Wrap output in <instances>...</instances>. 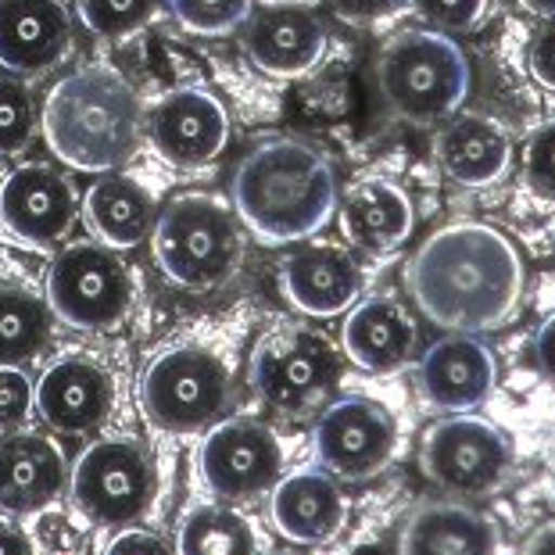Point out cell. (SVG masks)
I'll list each match as a JSON object with an SVG mask.
<instances>
[{
    "label": "cell",
    "instance_id": "6da1fadb",
    "mask_svg": "<svg viewBox=\"0 0 555 555\" xmlns=\"http://www.w3.org/2000/svg\"><path fill=\"white\" fill-rule=\"evenodd\" d=\"M527 269L505 233L480 222L437 230L409 262V294L448 334H488L519 309Z\"/></svg>",
    "mask_w": 555,
    "mask_h": 555
},
{
    "label": "cell",
    "instance_id": "7a4b0ae2",
    "mask_svg": "<svg viewBox=\"0 0 555 555\" xmlns=\"http://www.w3.org/2000/svg\"><path fill=\"white\" fill-rule=\"evenodd\" d=\"M340 205L326 155L291 137L262 140L233 172V211L262 244H298L326 230Z\"/></svg>",
    "mask_w": 555,
    "mask_h": 555
},
{
    "label": "cell",
    "instance_id": "3957f363",
    "mask_svg": "<svg viewBox=\"0 0 555 555\" xmlns=\"http://www.w3.org/2000/svg\"><path fill=\"white\" fill-rule=\"evenodd\" d=\"M40 129L57 162L79 172H115L137 155L144 104L119 68L82 65L43 98Z\"/></svg>",
    "mask_w": 555,
    "mask_h": 555
},
{
    "label": "cell",
    "instance_id": "277c9868",
    "mask_svg": "<svg viewBox=\"0 0 555 555\" xmlns=\"http://www.w3.org/2000/svg\"><path fill=\"white\" fill-rule=\"evenodd\" d=\"M376 90L398 119L430 126L463 108L474 90V68L444 33L412 29L387 40L376 57Z\"/></svg>",
    "mask_w": 555,
    "mask_h": 555
},
{
    "label": "cell",
    "instance_id": "5b68a950",
    "mask_svg": "<svg viewBox=\"0 0 555 555\" xmlns=\"http://www.w3.org/2000/svg\"><path fill=\"white\" fill-rule=\"evenodd\" d=\"M151 247L162 276L183 291H216L244 258L237 216L208 194H180L158 211Z\"/></svg>",
    "mask_w": 555,
    "mask_h": 555
},
{
    "label": "cell",
    "instance_id": "8992f818",
    "mask_svg": "<svg viewBox=\"0 0 555 555\" xmlns=\"http://www.w3.org/2000/svg\"><path fill=\"white\" fill-rule=\"evenodd\" d=\"M140 412L165 434H205L227 420L233 405V376L211 348L172 345L140 373Z\"/></svg>",
    "mask_w": 555,
    "mask_h": 555
},
{
    "label": "cell",
    "instance_id": "52a82bcc",
    "mask_svg": "<svg viewBox=\"0 0 555 555\" xmlns=\"http://www.w3.org/2000/svg\"><path fill=\"white\" fill-rule=\"evenodd\" d=\"M158 494L155 455L137 437H101L68 469V499L98 530L140 524Z\"/></svg>",
    "mask_w": 555,
    "mask_h": 555
},
{
    "label": "cell",
    "instance_id": "ba28073f",
    "mask_svg": "<svg viewBox=\"0 0 555 555\" xmlns=\"http://www.w3.org/2000/svg\"><path fill=\"white\" fill-rule=\"evenodd\" d=\"M251 387L269 409L287 420H309L334 401L340 356L309 326H280L251 351Z\"/></svg>",
    "mask_w": 555,
    "mask_h": 555
},
{
    "label": "cell",
    "instance_id": "9c48e42d",
    "mask_svg": "<svg viewBox=\"0 0 555 555\" xmlns=\"http://www.w3.org/2000/svg\"><path fill=\"white\" fill-rule=\"evenodd\" d=\"M47 305L73 330L87 334L119 330L133 305V280L115 247L101 241H73L47 269Z\"/></svg>",
    "mask_w": 555,
    "mask_h": 555
},
{
    "label": "cell",
    "instance_id": "30bf717a",
    "mask_svg": "<svg viewBox=\"0 0 555 555\" xmlns=\"http://www.w3.org/2000/svg\"><path fill=\"white\" fill-rule=\"evenodd\" d=\"M423 477L452 499H488L513 477V444L480 416H448L423 434Z\"/></svg>",
    "mask_w": 555,
    "mask_h": 555
},
{
    "label": "cell",
    "instance_id": "8fae6325",
    "mask_svg": "<svg viewBox=\"0 0 555 555\" xmlns=\"http://www.w3.org/2000/svg\"><path fill=\"white\" fill-rule=\"evenodd\" d=\"M312 448L337 480H370L395 459L398 423L380 401L345 395L326 401L319 412Z\"/></svg>",
    "mask_w": 555,
    "mask_h": 555
},
{
    "label": "cell",
    "instance_id": "7c38bea8",
    "mask_svg": "<svg viewBox=\"0 0 555 555\" xmlns=\"http://www.w3.org/2000/svg\"><path fill=\"white\" fill-rule=\"evenodd\" d=\"M197 474L216 499L251 502L283 477V444L258 420H219L197 448Z\"/></svg>",
    "mask_w": 555,
    "mask_h": 555
},
{
    "label": "cell",
    "instance_id": "4fadbf2b",
    "mask_svg": "<svg viewBox=\"0 0 555 555\" xmlns=\"http://www.w3.org/2000/svg\"><path fill=\"white\" fill-rule=\"evenodd\" d=\"M144 133L162 162L176 169H201L222 155L230 119L216 93L205 87H176L144 108Z\"/></svg>",
    "mask_w": 555,
    "mask_h": 555
},
{
    "label": "cell",
    "instance_id": "5bb4252c",
    "mask_svg": "<svg viewBox=\"0 0 555 555\" xmlns=\"http://www.w3.org/2000/svg\"><path fill=\"white\" fill-rule=\"evenodd\" d=\"M79 219V194L68 176L43 162L18 165L0 183V227L29 247H57Z\"/></svg>",
    "mask_w": 555,
    "mask_h": 555
},
{
    "label": "cell",
    "instance_id": "9a60e30c",
    "mask_svg": "<svg viewBox=\"0 0 555 555\" xmlns=\"http://www.w3.org/2000/svg\"><path fill=\"white\" fill-rule=\"evenodd\" d=\"M241 29L244 54L266 76L294 79L323 62L326 26L309 4L276 0V4H262L258 11L251 8V15H247Z\"/></svg>",
    "mask_w": 555,
    "mask_h": 555
},
{
    "label": "cell",
    "instance_id": "2e32d148",
    "mask_svg": "<svg viewBox=\"0 0 555 555\" xmlns=\"http://www.w3.org/2000/svg\"><path fill=\"white\" fill-rule=\"evenodd\" d=\"M115 405V380L98 359L68 351L57 356L37 380V412L57 434H93Z\"/></svg>",
    "mask_w": 555,
    "mask_h": 555
},
{
    "label": "cell",
    "instance_id": "e0dca14e",
    "mask_svg": "<svg viewBox=\"0 0 555 555\" xmlns=\"http://www.w3.org/2000/svg\"><path fill=\"white\" fill-rule=\"evenodd\" d=\"M73 18L62 0H0V68L43 76L65 62Z\"/></svg>",
    "mask_w": 555,
    "mask_h": 555
},
{
    "label": "cell",
    "instance_id": "ac0fdd59",
    "mask_svg": "<svg viewBox=\"0 0 555 555\" xmlns=\"http://www.w3.org/2000/svg\"><path fill=\"white\" fill-rule=\"evenodd\" d=\"M499 380L494 351L474 334H448L420 359V391L434 409L469 412L483 405Z\"/></svg>",
    "mask_w": 555,
    "mask_h": 555
},
{
    "label": "cell",
    "instance_id": "d6986e66",
    "mask_svg": "<svg viewBox=\"0 0 555 555\" xmlns=\"http://www.w3.org/2000/svg\"><path fill=\"white\" fill-rule=\"evenodd\" d=\"M280 291L312 319H334L351 309L362 291V269L345 247L309 244L280 266Z\"/></svg>",
    "mask_w": 555,
    "mask_h": 555
},
{
    "label": "cell",
    "instance_id": "ffe728a7",
    "mask_svg": "<svg viewBox=\"0 0 555 555\" xmlns=\"http://www.w3.org/2000/svg\"><path fill=\"white\" fill-rule=\"evenodd\" d=\"M273 527L294 545H323L348 519V499L330 469H294L273 483Z\"/></svg>",
    "mask_w": 555,
    "mask_h": 555
},
{
    "label": "cell",
    "instance_id": "44dd1931",
    "mask_svg": "<svg viewBox=\"0 0 555 555\" xmlns=\"http://www.w3.org/2000/svg\"><path fill=\"white\" fill-rule=\"evenodd\" d=\"M68 483V463L57 441L43 434L0 437V509L11 516H33L57 502Z\"/></svg>",
    "mask_w": 555,
    "mask_h": 555
},
{
    "label": "cell",
    "instance_id": "7402d4cb",
    "mask_svg": "<svg viewBox=\"0 0 555 555\" xmlns=\"http://www.w3.org/2000/svg\"><path fill=\"white\" fill-rule=\"evenodd\" d=\"M345 237L370 255H387L401 247L416 230L412 197L391 180L356 183L337 205Z\"/></svg>",
    "mask_w": 555,
    "mask_h": 555
},
{
    "label": "cell",
    "instance_id": "603a6c76",
    "mask_svg": "<svg viewBox=\"0 0 555 555\" xmlns=\"http://www.w3.org/2000/svg\"><path fill=\"white\" fill-rule=\"evenodd\" d=\"M416 319L401 301L365 298L345 319V356L365 373H391L416 351Z\"/></svg>",
    "mask_w": 555,
    "mask_h": 555
},
{
    "label": "cell",
    "instance_id": "cb8c5ba5",
    "mask_svg": "<svg viewBox=\"0 0 555 555\" xmlns=\"http://www.w3.org/2000/svg\"><path fill=\"white\" fill-rule=\"evenodd\" d=\"M434 147L448 180L469 186V191L499 183L513 162V144L505 129L491 119H480V115H455L437 133Z\"/></svg>",
    "mask_w": 555,
    "mask_h": 555
},
{
    "label": "cell",
    "instance_id": "d4e9b609",
    "mask_svg": "<svg viewBox=\"0 0 555 555\" xmlns=\"http://www.w3.org/2000/svg\"><path fill=\"white\" fill-rule=\"evenodd\" d=\"M82 211H87V222L98 233V241L115 247V251L151 241L158 219L155 194L119 172H101V180L90 183L87 197H82Z\"/></svg>",
    "mask_w": 555,
    "mask_h": 555
},
{
    "label": "cell",
    "instance_id": "484cf974",
    "mask_svg": "<svg viewBox=\"0 0 555 555\" xmlns=\"http://www.w3.org/2000/svg\"><path fill=\"white\" fill-rule=\"evenodd\" d=\"M398 545L401 552L483 555L499 548V530L463 502H427L409 516Z\"/></svg>",
    "mask_w": 555,
    "mask_h": 555
},
{
    "label": "cell",
    "instance_id": "4316f807",
    "mask_svg": "<svg viewBox=\"0 0 555 555\" xmlns=\"http://www.w3.org/2000/svg\"><path fill=\"white\" fill-rule=\"evenodd\" d=\"M176 548L186 555H233L262 548L251 519L233 509V502H205L183 516Z\"/></svg>",
    "mask_w": 555,
    "mask_h": 555
},
{
    "label": "cell",
    "instance_id": "83f0119b",
    "mask_svg": "<svg viewBox=\"0 0 555 555\" xmlns=\"http://www.w3.org/2000/svg\"><path fill=\"white\" fill-rule=\"evenodd\" d=\"M51 305L29 287H0V365L37 359L51 340Z\"/></svg>",
    "mask_w": 555,
    "mask_h": 555
},
{
    "label": "cell",
    "instance_id": "f1b7e54d",
    "mask_svg": "<svg viewBox=\"0 0 555 555\" xmlns=\"http://www.w3.org/2000/svg\"><path fill=\"white\" fill-rule=\"evenodd\" d=\"M76 11L98 40L126 43L151 26L158 0H76Z\"/></svg>",
    "mask_w": 555,
    "mask_h": 555
},
{
    "label": "cell",
    "instance_id": "f546056e",
    "mask_svg": "<svg viewBox=\"0 0 555 555\" xmlns=\"http://www.w3.org/2000/svg\"><path fill=\"white\" fill-rule=\"evenodd\" d=\"M37 104L22 79L0 76V158L22 155L37 137Z\"/></svg>",
    "mask_w": 555,
    "mask_h": 555
},
{
    "label": "cell",
    "instance_id": "4dcf8cb0",
    "mask_svg": "<svg viewBox=\"0 0 555 555\" xmlns=\"http://www.w3.org/2000/svg\"><path fill=\"white\" fill-rule=\"evenodd\" d=\"M251 8L255 0H169L176 22L197 37H230L247 22Z\"/></svg>",
    "mask_w": 555,
    "mask_h": 555
},
{
    "label": "cell",
    "instance_id": "1f68e13d",
    "mask_svg": "<svg viewBox=\"0 0 555 555\" xmlns=\"http://www.w3.org/2000/svg\"><path fill=\"white\" fill-rule=\"evenodd\" d=\"M37 409V384L18 365H0V434L18 430Z\"/></svg>",
    "mask_w": 555,
    "mask_h": 555
},
{
    "label": "cell",
    "instance_id": "d6a6232c",
    "mask_svg": "<svg viewBox=\"0 0 555 555\" xmlns=\"http://www.w3.org/2000/svg\"><path fill=\"white\" fill-rule=\"evenodd\" d=\"M524 180L534 194L555 197V122H545L534 137L527 140Z\"/></svg>",
    "mask_w": 555,
    "mask_h": 555
},
{
    "label": "cell",
    "instance_id": "836d02e7",
    "mask_svg": "<svg viewBox=\"0 0 555 555\" xmlns=\"http://www.w3.org/2000/svg\"><path fill=\"white\" fill-rule=\"evenodd\" d=\"M491 0H416V11L437 29L469 33L488 18Z\"/></svg>",
    "mask_w": 555,
    "mask_h": 555
},
{
    "label": "cell",
    "instance_id": "e575fe53",
    "mask_svg": "<svg viewBox=\"0 0 555 555\" xmlns=\"http://www.w3.org/2000/svg\"><path fill=\"white\" fill-rule=\"evenodd\" d=\"M326 8L351 26H373V22L398 15L405 0H326Z\"/></svg>",
    "mask_w": 555,
    "mask_h": 555
},
{
    "label": "cell",
    "instance_id": "d590c367",
    "mask_svg": "<svg viewBox=\"0 0 555 555\" xmlns=\"http://www.w3.org/2000/svg\"><path fill=\"white\" fill-rule=\"evenodd\" d=\"M530 76L545 90H555V26L541 29L530 43Z\"/></svg>",
    "mask_w": 555,
    "mask_h": 555
},
{
    "label": "cell",
    "instance_id": "8d00e7d4",
    "mask_svg": "<svg viewBox=\"0 0 555 555\" xmlns=\"http://www.w3.org/2000/svg\"><path fill=\"white\" fill-rule=\"evenodd\" d=\"M534 365L548 384H555V315H548L534 334Z\"/></svg>",
    "mask_w": 555,
    "mask_h": 555
},
{
    "label": "cell",
    "instance_id": "74e56055",
    "mask_svg": "<svg viewBox=\"0 0 555 555\" xmlns=\"http://www.w3.org/2000/svg\"><path fill=\"white\" fill-rule=\"evenodd\" d=\"M129 548H151V552H165L169 548V541L158 538V534H151V530L144 527H122V530H115V538H112V552H129Z\"/></svg>",
    "mask_w": 555,
    "mask_h": 555
},
{
    "label": "cell",
    "instance_id": "f35d334b",
    "mask_svg": "<svg viewBox=\"0 0 555 555\" xmlns=\"http://www.w3.org/2000/svg\"><path fill=\"white\" fill-rule=\"evenodd\" d=\"M18 552H33V538L15 519L0 516V555H18Z\"/></svg>",
    "mask_w": 555,
    "mask_h": 555
},
{
    "label": "cell",
    "instance_id": "ab89813d",
    "mask_svg": "<svg viewBox=\"0 0 555 555\" xmlns=\"http://www.w3.org/2000/svg\"><path fill=\"white\" fill-rule=\"evenodd\" d=\"M524 4L541 18H555V0H524Z\"/></svg>",
    "mask_w": 555,
    "mask_h": 555
},
{
    "label": "cell",
    "instance_id": "60d3db41",
    "mask_svg": "<svg viewBox=\"0 0 555 555\" xmlns=\"http://www.w3.org/2000/svg\"><path fill=\"white\" fill-rule=\"evenodd\" d=\"M527 548H545V552H555V527L545 530V534H538L534 541H530Z\"/></svg>",
    "mask_w": 555,
    "mask_h": 555
}]
</instances>
